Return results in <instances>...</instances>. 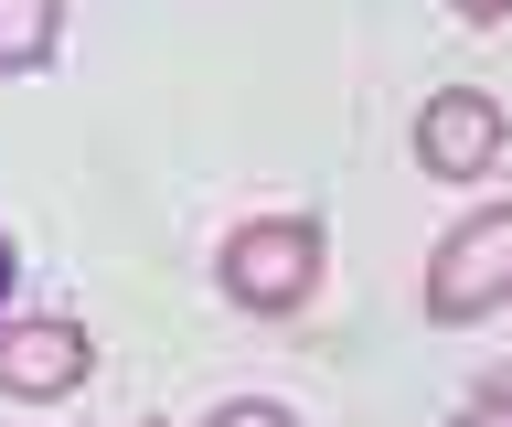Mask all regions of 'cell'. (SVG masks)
<instances>
[{
	"mask_svg": "<svg viewBox=\"0 0 512 427\" xmlns=\"http://www.w3.org/2000/svg\"><path fill=\"white\" fill-rule=\"evenodd\" d=\"M224 299L235 310H299V299L320 289V225L310 214H267V225H235L214 257Z\"/></svg>",
	"mask_w": 512,
	"mask_h": 427,
	"instance_id": "6da1fadb",
	"label": "cell"
},
{
	"mask_svg": "<svg viewBox=\"0 0 512 427\" xmlns=\"http://www.w3.org/2000/svg\"><path fill=\"white\" fill-rule=\"evenodd\" d=\"M502 299H512V203H491V214H470V225L427 257V310H438V321H480V310H502Z\"/></svg>",
	"mask_w": 512,
	"mask_h": 427,
	"instance_id": "7a4b0ae2",
	"label": "cell"
},
{
	"mask_svg": "<svg viewBox=\"0 0 512 427\" xmlns=\"http://www.w3.org/2000/svg\"><path fill=\"white\" fill-rule=\"evenodd\" d=\"M96 374V342L75 321H11L0 331V395H22V406H54Z\"/></svg>",
	"mask_w": 512,
	"mask_h": 427,
	"instance_id": "3957f363",
	"label": "cell"
},
{
	"mask_svg": "<svg viewBox=\"0 0 512 427\" xmlns=\"http://www.w3.org/2000/svg\"><path fill=\"white\" fill-rule=\"evenodd\" d=\"M416 161L438 171V182H480V171L502 161V107L480 97V86L427 97V118H416Z\"/></svg>",
	"mask_w": 512,
	"mask_h": 427,
	"instance_id": "277c9868",
	"label": "cell"
},
{
	"mask_svg": "<svg viewBox=\"0 0 512 427\" xmlns=\"http://www.w3.org/2000/svg\"><path fill=\"white\" fill-rule=\"evenodd\" d=\"M54 33H64V0H0V75L43 65V54H54Z\"/></svg>",
	"mask_w": 512,
	"mask_h": 427,
	"instance_id": "5b68a950",
	"label": "cell"
},
{
	"mask_svg": "<svg viewBox=\"0 0 512 427\" xmlns=\"http://www.w3.org/2000/svg\"><path fill=\"white\" fill-rule=\"evenodd\" d=\"M203 427H299V417H288L278 395H235V406H214Z\"/></svg>",
	"mask_w": 512,
	"mask_h": 427,
	"instance_id": "8992f818",
	"label": "cell"
},
{
	"mask_svg": "<svg viewBox=\"0 0 512 427\" xmlns=\"http://www.w3.org/2000/svg\"><path fill=\"white\" fill-rule=\"evenodd\" d=\"M459 427H512V385H480L470 406H459Z\"/></svg>",
	"mask_w": 512,
	"mask_h": 427,
	"instance_id": "52a82bcc",
	"label": "cell"
},
{
	"mask_svg": "<svg viewBox=\"0 0 512 427\" xmlns=\"http://www.w3.org/2000/svg\"><path fill=\"white\" fill-rule=\"evenodd\" d=\"M448 11H459V22H502L512 0H448Z\"/></svg>",
	"mask_w": 512,
	"mask_h": 427,
	"instance_id": "ba28073f",
	"label": "cell"
},
{
	"mask_svg": "<svg viewBox=\"0 0 512 427\" xmlns=\"http://www.w3.org/2000/svg\"><path fill=\"white\" fill-rule=\"evenodd\" d=\"M11 278H22V257H11V235H0V299H11Z\"/></svg>",
	"mask_w": 512,
	"mask_h": 427,
	"instance_id": "9c48e42d",
	"label": "cell"
},
{
	"mask_svg": "<svg viewBox=\"0 0 512 427\" xmlns=\"http://www.w3.org/2000/svg\"><path fill=\"white\" fill-rule=\"evenodd\" d=\"M139 427H150V417H139Z\"/></svg>",
	"mask_w": 512,
	"mask_h": 427,
	"instance_id": "30bf717a",
	"label": "cell"
}]
</instances>
